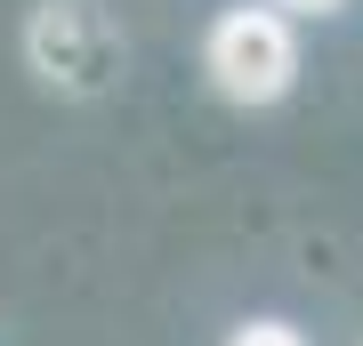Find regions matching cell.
I'll return each instance as SVG.
<instances>
[{
  "label": "cell",
  "instance_id": "277c9868",
  "mask_svg": "<svg viewBox=\"0 0 363 346\" xmlns=\"http://www.w3.org/2000/svg\"><path fill=\"white\" fill-rule=\"evenodd\" d=\"M267 8H283V16H339L347 0H267Z\"/></svg>",
  "mask_w": 363,
  "mask_h": 346
},
{
  "label": "cell",
  "instance_id": "3957f363",
  "mask_svg": "<svg viewBox=\"0 0 363 346\" xmlns=\"http://www.w3.org/2000/svg\"><path fill=\"white\" fill-rule=\"evenodd\" d=\"M226 346H307V338H298L291 322H274V314H259V322H242V330H234Z\"/></svg>",
  "mask_w": 363,
  "mask_h": 346
},
{
  "label": "cell",
  "instance_id": "6da1fadb",
  "mask_svg": "<svg viewBox=\"0 0 363 346\" xmlns=\"http://www.w3.org/2000/svg\"><path fill=\"white\" fill-rule=\"evenodd\" d=\"M202 73L226 105H274L298 81V33L283 8L267 0H242V8H218L202 33Z\"/></svg>",
  "mask_w": 363,
  "mask_h": 346
},
{
  "label": "cell",
  "instance_id": "7a4b0ae2",
  "mask_svg": "<svg viewBox=\"0 0 363 346\" xmlns=\"http://www.w3.org/2000/svg\"><path fill=\"white\" fill-rule=\"evenodd\" d=\"M25 57L49 89L65 97H97L105 81L121 73V25L97 8V0H40L25 25Z\"/></svg>",
  "mask_w": 363,
  "mask_h": 346
}]
</instances>
